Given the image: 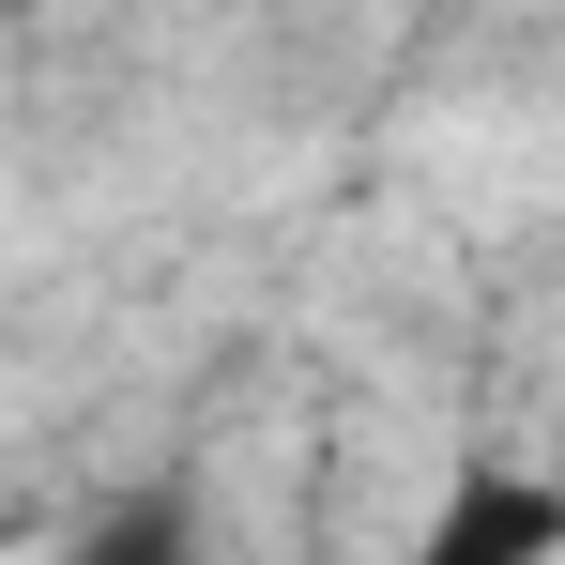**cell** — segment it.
Instances as JSON below:
<instances>
[{"mask_svg":"<svg viewBox=\"0 0 565 565\" xmlns=\"http://www.w3.org/2000/svg\"><path fill=\"white\" fill-rule=\"evenodd\" d=\"M551 535H565L551 489H459V504L428 520V551H444V565H473V551H551Z\"/></svg>","mask_w":565,"mask_h":565,"instance_id":"6da1fadb","label":"cell"},{"mask_svg":"<svg viewBox=\"0 0 565 565\" xmlns=\"http://www.w3.org/2000/svg\"><path fill=\"white\" fill-rule=\"evenodd\" d=\"M15 15H46V0H15Z\"/></svg>","mask_w":565,"mask_h":565,"instance_id":"7a4b0ae2","label":"cell"}]
</instances>
